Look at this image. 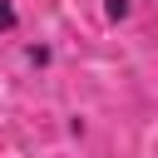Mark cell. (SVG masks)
Wrapping results in <instances>:
<instances>
[{"instance_id": "cell-3", "label": "cell", "mask_w": 158, "mask_h": 158, "mask_svg": "<svg viewBox=\"0 0 158 158\" xmlns=\"http://www.w3.org/2000/svg\"><path fill=\"white\" fill-rule=\"evenodd\" d=\"M20 35H25V10H20V0H0V40H15V44H20Z\"/></svg>"}, {"instance_id": "cell-4", "label": "cell", "mask_w": 158, "mask_h": 158, "mask_svg": "<svg viewBox=\"0 0 158 158\" xmlns=\"http://www.w3.org/2000/svg\"><path fill=\"white\" fill-rule=\"evenodd\" d=\"M89 128H94V123H89V114H69V118H64L69 143H84V138H89Z\"/></svg>"}, {"instance_id": "cell-1", "label": "cell", "mask_w": 158, "mask_h": 158, "mask_svg": "<svg viewBox=\"0 0 158 158\" xmlns=\"http://www.w3.org/2000/svg\"><path fill=\"white\" fill-rule=\"evenodd\" d=\"M20 64H25L30 74H49V69L59 64V49H54V40H44V35H30V40H20Z\"/></svg>"}, {"instance_id": "cell-2", "label": "cell", "mask_w": 158, "mask_h": 158, "mask_svg": "<svg viewBox=\"0 0 158 158\" xmlns=\"http://www.w3.org/2000/svg\"><path fill=\"white\" fill-rule=\"evenodd\" d=\"M133 15H138V0H99V20L109 30H123Z\"/></svg>"}]
</instances>
